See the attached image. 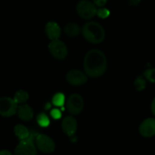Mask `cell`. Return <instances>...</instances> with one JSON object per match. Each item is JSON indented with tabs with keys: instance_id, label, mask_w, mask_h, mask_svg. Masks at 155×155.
I'll list each match as a JSON object with an SVG mask.
<instances>
[{
	"instance_id": "obj_19",
	"label": "cell",
	"mask_w": 155,
	"mask_h": 155,
	"mask_svg": "<svg viewBox=\"0 0 155 155\" xmlns=\"http://www.w3.org/2000/svg\"><path fill=\"white\" fill-rule=\"evenodd\" d=\"M134 84H135V87L137 91H141L144 90V88L146 87V79L144 78V77L138 76L134 81Z\"/></svg>"
},
{
	"instance_id": "obj_15",
	"label": "cell",
	"mask_w": 155,
	"mask_h": 155,
	"mask_svg": "<svg viewBox=\"0 0 155 155\" xmlns=\"http://www.w3.org/2000/svg\"><path fill=\"white\" fill-rule=\"evenodd\" d=\"M14 132L16 136L21 140L26 139L28 138L30 135V131L28 130V128L25 127L23 125H16L14 128Z\"/></svg>"
},
{
	"instance_id": "obj_26",
	"label": "cell",
	"mask_w": 155,
	"mask_h": 155,
	"mask_svg": "<svg viewBox=\"0 0 155 155\" xmlns=\"http://www.w3.org/2000/svg\"><path fill=\"white\" fill-rule=\"evenodd\" d=\"M0 155H12V153L8 150H0Z\"/></svg>"
},
{
	"instance_id": "obj_1",
	"label": "cell",
	"mask_w": 155,
	"mask_h": 155,
	"mask_svg": "<svg viewBox=\"0 0 155 155\" xmlns=\"http://www.w3.org/2000/svg\"><path fill=\"white\" fill-rule=\"evenodd\" d=\"M107 68V57L103 52L94 49L86 53L84 59V70L87 76L98 78L105 73Z\"/></svg>"
},
{
	"instance_id": "obj_12",
	"label": "cell",
	"mask_w": 155,
	"mask_h": 155,
	"mask_svg": "<svg viewBox=\"0 0 155 155\" xmlns=\"http://www.w3.org/2000/svg\"><path fill=\"white\" fill-rule=\"evenodd\" d=\"M45 32L48 38L51 41L58 40L61 34L60 27L56 22L50 21L46 25Z\"/></svg>"
},
{
	"instance_id": "obj_25",
	"label": "cell",
	"mask_w": 155,
	"mask_h": 155,
	"mask_svg": "<svg viewBox=\"0 0 155 155\" xmlns=\"http://www.w3.org/2000/svg\"><path fill=\"white\" fill-rule=\"evenodd\" d=\"M150 110H151L152 113L153 114V116H155V97L153 98V100L151 102V105H150Z\"/></svg>"
},
{
	"instance_id": "obj_20",
	"label": "cell",
	"mask_w": 155,
	"mask_h": 155,
	"mask_svg": "<svg viewBox=\"0 0 155 155\" xmlns=\"http://www.w3.org/2000/svg\"><path fill=\"white\" fill-rule=\"evenodd\" d=\"M144 77L150 82L155 83V68H148L144 72Z\"/></svg>"
},
{
	"instance_id": "obj_7",
	"label": "cell",
	"mask_w": 155,
	"mask_h": 155,
	"mask_svg": "<svg viewBox=\"0 0 155 155\" xmlns=\"http://www.w3.org/2000/svg\"><path fill=\"white\" fill-rule=\"evenodd\" d=\"M50 54L56 59L62 60L68 55V49L66 45L62 41L58 40L52 41L48 46Z\"/></svg>"
},
{
	"instance_id": "obj_6",
	"label": "cell",
	"mask_w": 155,
	"mask_h": 155,
	"mask_svg": "<svg viewBox=\"0 0 155 155\" xmlns=\"http://www.w3.org/2000/svg\"><path fill=\"white\" fill-rule=\"evenodd\" d=\"M84 100L78 94H72L67 100V110L71 115H78L81 113L84 109Z\"/></svg>"
},
{
	"instance_id": "obj_14",
	"label": "cell",
	"mask_w": 155,
	"mask_h": 155,
	"mask_svg": "<svg viewBox=\"0 0 155 155\" xmlns=\"http://www.w3.org/2000/svg\"><path fill=\"white\" fill-rule=\"evenodd\" d=\"M65 33L70 37H77L81 32V28L75 23H68L65 27Z\"/></svg>"
},
{
	"instance_id": "obj_8",
	"label": "cell",
	"mask_w": 155,
	"mask_h": 155,
	"mask_svg": "<svg viewBox=\"0 0 155 155\" xmlns=\"http://www.w3.org/2000/svg\"><path fill=\"white\" fill-rule=\"evenodd\" d=\"M35 144L39 150L46 153L53 152L56 147V144L53 140L48 135L44 134H38L35 139Z\"/></svg>"
},
{
	"instance_id": "obj_10",
	"label": "cell",
	"mask_w": 155,
	"mask_h": 155,
	"mask_svg": "<svg viewBox=\"0 0 155 155\" xmlns=\"http://www.w3.org/2000/svg\"><path fill=\"white\" fill-rule=\"evenodd\" d=\"M139 133L144 138H150L155 135V118L145 119L139 126Z\"/></svg>"
},
{
	"instance_id": "obj_4",
	"label": "cell",
	"mask_w": 155,
	"mask_h": 155,
	"mask_svg": "<svg viewBox=\"0 0 155 155\" xmlns=\"http://www.w3.org/2000/svg\"><path fill=\"white\" fill-rule=\"evenodd\" d=\"M97 6L94 2L87 0H81L76 6V11L78 15L83 19L88 20L96 15Z\"/></svg>"
},
{
	"instance_id": "obj_16",
	"label": "cell",
	"mask_w": 155,
	"mask_h": 155,
	"mask_svg": "<svg viewBox=\"0 0 155 155\" xmlns=\"http://www.w3.org/2000/svg\"><path fill=\"white\" fill-rule=\"evenodd\" d=\"M28 98H29V94H28V92L24 90H19L15 94L13 99L15 101L16 104L18 105V104H23L26 103Z\"/></svg>"
},
{
	"instance_id": "obj_3",
	"label": "cell",
	"mask_w": 155,
	"mask_h": 155,
	"mask_svg": "<svg viewBox=\"0 0 155 155\" xmlns=\"http://www.w3.org/2000/svg\"><path fill=\"white\" fill-rule=\"evenodd\" d=\"M36 132H30L28 138L21 140L15 150V155H37L35 139L38 134Z\"/></svg>"
},
{
	"instance_id": "obj_17",
	"label": "cell",
	"mask_w": 155,
	"mask_h": 155,
	"mask_svg": "<svg viewBox=\"0 0 155 155\" xmlns=\"http://www.w3.org/2000/svg\"><path fill=\"white\" fill-rule=\"evenodd\" d=\"M65 95L62 93H57L53 96V104H54L56 107H63L64 104H65Z\"/></svg>"
},
{
	"instance_id": "obj_11",
	"label": "cell",
	"mask_w": 155,
	"mask_h": 155,
	"mask_svg": "<svg viewBox=\"0 0 155 155\" xmlns=\"http://www.w3.org/2000/svg\"><path fill=\"white\" fill-rule=\"evenodd\" d=\"M77 121L72 116H66L62 123V128L64 133L68 136H72L77 130Z\"/></svg>"
},
{
	"instance_id": "obj_22",
	"label": "cell",
	"mask_w": 155,
	"mask_h": 155,
	"mask_svg": "<svg viewBox=\"0 0 155 155\" xmlns=\"http://www.w3.org/2000/svg\"><path fill=\"white\" fill-rule=\"evenodd\" d=\"M51 114L52 117L55 120H59V118H61L62 116V113H61V110H59V109H53V110H51Z\"/></svg>"
},
{
	"instance_id": "obj_2",
	"label": "cell",
	"mask_w": 155,
	"mask_h": 155,
	"mask_svg": "<svg viewBox=\"0 0 155 155\" xmlns=\"http://www.w3.org/2000/svg\"><path fill=\"white\" fill-rule=\"evenodd\" d=\"M81 34L87 42L94 44H101L105 38V31L102 25L95 21L84 24L81 28Z\"/></svg>"
},
{
	"instance_id": "obj_13",
	"label": "cell",
	"mask_w": 155,
	"mask_h": 155,
	"mask_svg": "<svg viewBox=\"0 0 155 155\" xmlns=\"http://www.w3.org/2000/svg\"><path fill=\"white\" fill-rule=\"evenodd\" d=\"M18 116L19 118L24 121H30L34 117V111L33 109L28 104H21L18 107Z\"/></svg>"
},
{
	"instance_id": "obj_24",
	"label": "cell",
	"mask_w": 155,
	"mask_h": 155,
	"mask_svg": "<svg viewBox=\"0 0 155 155\" xmlns=\"http://www.w3.org/2000/svg\"><path fill=\"white\" fill-rule=\"evenodd\" d=\"M141 1V0H129V4H130V5H132V6H136V5H139Z\"/></svg>"
},
{
	"instance_id": "obj_9",
	"label": "cell",
	"mask_w": 155,
	"mask_h": 155,
	"mask_svg": "<svg viewBox=\"0 0 155 155\" xmlns=\"http://www.w3.org/2000/svg\"><path fill=\"white\" fill-rule=\"evenodd\" d=\"M66 80L73 86H80L87 81V75L83 71L78 69H72L66 74Z\"/></svg>"
},
{
	"instance_id": "obj_21",
	"label": "cell",
	"mask_w": 155,
	"mask_h": 155,
	"mask_svg": "<svg viewBox=\"0 0 155 155\" xmlns=\"http://www.w3.org/2000/svg\"><path fill=\"white\" fill-rule=\"evenodd\" d=\"M110 15V10L107 9V8H99L97 9V13H96V15H97L100 18H102V19H105L107 18H108Z\"/></svg>"
},
{
	"instance_id": "obj_5",
	"label": "cell",
	"mask_w": 155,
	"mask_h": 155,
	"mask_svg": "<svg viewBox=\"0 0 155 155\" xmlns=\"http://www.w3.org/2000/svg\"><path fill=\"white\" fill-rule=\"evenodd\" d=\"M18 107V104L13 98L8 97H0V116L11 117L17 113Z\"/></svg>"
},
{
	"instance_id": "obj_18",
	"label": "cell",
	"mask_w": 155,
	"mask_h": 155,
	"mask_svg": "<svg viewBox=\"0 0 155 155\" xmlns=\"http://www.w3.org/2000/svg\"><path fill=\"white\" fill-rule=\"evenodd\" d=\"M37 121L41 127H47L50 125V119L45 113H40L37 116Z\"/></svg>"
},
{
	"instance_id": "obj_23",
	"label": "cell",
	"mask_w": 155,
	"mask_h": 155,
	"mask_svg": "<svg viewBox=\"0 0 155 155\" xmlns=\"http://www.w3.org/2000/svg\"><path fill=\"white\" fill-rule=\"evenodd\" d=\"M107 1H108V0H93L94 4L97 7H99V8L104 7V5L107 4Z\"/></svg>"
}]
</instances>
